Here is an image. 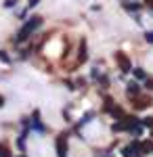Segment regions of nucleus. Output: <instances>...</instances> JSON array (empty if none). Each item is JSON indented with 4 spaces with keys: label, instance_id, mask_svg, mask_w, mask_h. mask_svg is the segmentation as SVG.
<instances>
[{
    "label": "nucleus",
    "instance_id": "20e7f679",
    "mask_svg": "<svg viewBox=\"0 0 153 157\" xmlns=\"http://www.w3.org/2000/svg\"><path fill=\"white\" fill-rule=\"evenodd\" d=\"M132 107L139 109V111H141V109L151 107V98H149V97H141V94H139V97L134 98V105H132Z\"/></svg>",
    "mask_w": 153,
    "mask_h": 157
},
{
    "label": "nucleus",
    "instance_id": "f257e3e1",
    "mask_svg": "<svg viewBox=\"0 0 153 157\" xmlns=\"http://www.w3.org/2000/svg\"><path fill=\"white\" fill-rule=\"evenodd\" d=\"M116 61H118V65H120L122 71H130V69H132V63H130V59L124 55V52H118V55H116Z\"/></svg>",
    "mask_w": 153,
    "mask_h": 157
},
{
    "label": "nucleus",
    "instance_id": "f03ea898",
    "mask_svg": "<svg viewBox=\"0 0 153 157\" xmlns=\"http://www.w3.org/2000/svg\"><path fill=\"white\" fill-rule=\"evenodd\" d=\"M136 153H141V143H132V145L124 147V151H122V155L124 157H136Z\"/></svg>",
    "mask_w": 153,
    "mask_h": 157
},
{
    "label": "nucleus",
    "instance_id": "39448f33",
    "mask_svg": "<svg viewBox=\"0 0 153 157\" xmlns=\"http://www.w3.org/2000/svg\"><path fill=\"white\" fill-rule=\"evenodd\" d=\"M141 151L143 153H153V140H143L141 143Z\"/></svg>",
    "mask_w": 153,
    "mask_h": 157
},
{
    "label": "nucleus",
    "instance_id": "0eeeda50",
    "mask_svg": "<svg viewBox=\"0 0 153 157\" xmlns=\"http://www.w3.org/2000/svg\"><path fill=\"white\" fill-rule=\"evenodd\" d=\"M124 6H126V11H130V13H134V11H139V9H141V4H139V2H124Z\"/></svg>",
    "mask_w": 153,
    "mask_h": 157
},
{
    "label": "nucleus",
    "instance_id": "1a4fd4ad",
    "mask_svg": "<svg viewBox=\"0 0 153 157\" xmlns=\"http://www.w3.org/2000/svg\"><path fill=\"white\" fill-rule=\"evenodd\" d=\"M145 88H147V90H153V80L147 78V80H145Z\"/></svg>",
    "mask_w": 153,
    "mask_h": 157
},
{
    "label": "nucleus",
    "instance_id": "6e6552de",
    "mask_svg": "<svg viewBox=\"0 0 153 157\" xmlns=\"http://www.w3.org/2000/svg\"><path fill=\"white\" fill-rule=\"evenodd\" d=\"M145 40H147L149 44H153V29H151V32H147V34H145Z\"/></svg>",
    "mask_w": 153,
    "mask_h": 157
},
{
    "label": "nucleus",
    "instance_id": "423d86ee",
    "mask_svg": "<svg viewBox=\"0 0 153 157\" xmlns=\"http://www.w3.org/2000/svg\"><path fill=\"white\" fill-rule=\"evenodd\" d=\"M132 71H134L136 82H145V80H147V73H145V69H141V67H139V69H132Z\"/></svg>",
    "mask_w": 153,
    "mask_h": 157
},
{
    "label": "nucleus",
    "instance_id": "9d476101",
    "mask_svg": "<svg viewBox=\"0 0 153 157\" xmlns=\"http://www.w3.org/2000/svg\"><path fill=\"white\" fill-rule=\"evenodd\" d=\"M143 124H145V126H149V128H151V126H153V117H147V120L143 121Z\"/></svg>",
    "mask_w": 153,
    "mask_h": 157
},
{
    "label": "nucleus",
    "instance_id": "7ed1b4c3",
    "mask_svg": "<svg viewBox=\"0 0 153 157\" xmlns=\"http://www.w3.org/2000/svg\"><path fill=\"white\" fill-rule=\"evenodd\" d=\"M126 92H128L130 98H136L141 94V84H139V82H128V84H126Z\"/></svg>",
    "mask_w": 153,
    "mask_h": 157
},
{
    "label": "nucleus",
    "instance_id": "9b49d317",
    "mask_svg": "<svg viewBox=\"0 0 153 157\" xmlns=\"http://www.w3.org/2000/svg\"><path fill=\"white\" fill-rule=\"evenodd\" d=\"M34 4H38V0H29V6H34Z\"/></svg>",
    "mask_w": 153,
    "mask_h": 157
}]
</instances>
